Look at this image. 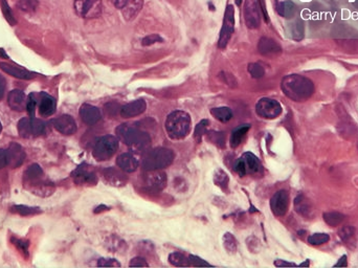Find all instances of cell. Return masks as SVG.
Here are the masks:
<instances>
[{
	"mask_svg": "<svg viewBox=\"0 0 358 268\" xmlns=\"http://www.w3.org/2000/svg\"><path fill=\"white\" fill-rule=\"evenodd\" d=\"M281 88L284 95L294 102L307 101L314 92L313 82L301 75H288L284 77Z\"/></svg>",
	"mask_w": 358,
	"mask_h": 268,
	"instance_id": "cell-1",
	"label": "cell"
},
{
	"mask_svg": "<svg viewBox=\"0 0 358 268\" xmlns=\"http://www.w3.org/2000/svg\"><path fill=\"white\" fill-rule=\"evenodd\" d=\"M25 189L40 197H47L55 191V185L44 178V172L37 163L31 164L23 174Z\"/></svg>",
	"mask_w": 358,
	"mask_h": 268,
	"instance_id": "cell-2",
	"label": "cell"
},
{
	"mask_svg": "<svg viewBox=\"0 0 358 268\" xmlns=\"http://www.w3.org/2000/svg\"><path fill=\"white\" fill-rule=\"evenodd\" d=\"M191 117L188 113L176 110L170 113L166 121V129L171 138L182 139L191 130Z\"/></svg>",
	"mask_w": 358,
	"mask_h": 268,
	"instance_id": "cell-3",
	"label": "cell"
},
{
	"mask_svg": "<svg viewBox=\"0 0 358 268\" xmlns=\"http://www.w3.org/2000/svg\"><path fill=\"white\" fill-rule=\"evenodd\" d=\"M117 134L122 141L133 149H145L151 143L148 133L126 124L117 128Z\"/></svg>",
	"mask_w": 358,
	"mask_h": 268,
	"instance_id": "cell-4",
	"label": "cell"
},
{
	"mask_svg": "<svg viewBox=\"0 0 358 268\" xmlns=\"http://www.w3.org/2000/svg\"><path fill=\"white\" fill-rule=\"evenodd\" d=\"M174 153L168 148H155L146 154L143 160V168L146 171L163 170L173 162Z\"/></svg>",
	"mask_w": 358,
	"mask_h": 268,
	"instance_id": "cell-5",
	"label": "cell"
},
{
	"mask_svg": "<svg viewBox=\"0 0 358 268\" xmlns=\"http://www.w3.org/2000/svg\"><path fill=\"white\" fill-rule=\"evenodd\" d=\"M119 149V139L113 135L101 137L93 148L92 155L99 161L110 159Z\"/></svg>",
	"mask_w": 358,
	"mask_h": 268,
	"instance_id": "cell-6",
	"label": "cell"
},
{
	"mask_svg": "<svg viewBox=\"0 0 358 268\" xmlns=\"http://www.w3.org/2000/svg\"><path fill=\"white\" fill-rule=\"evenodd\" d=\"M44 123L36 118H23L18 123V132L23 138L39 136L44 132Z\"/></svg>",
	"mask_w": 358,
	"mask_h": 268,
	"instance_id": "cell-7",
	"label": "cell"
},
{
	"mask_svg": "<svg viewBox=\"0 0 358 268\" xmlns=\"http://www.w3.org/2000/svg\"><path fill=\"white\" fill-rule=\"evenodd\" d=\"M234 170L241 177L246 174H256L262 170V166L257 156L252 153H244L236 162Z\"/></svg>",
	"mask_w": 358,
	"mask_h": 268,
	"instance_id": "cell-8",
	"label": "cell"
},
{
	"mask_svg": "<svg viewBox=\"0 0 358 268\" xmlns=\"http://www.w3.org/2000/svg\"><path fill=\"white\" fill-rule=\"evenodd\" d=\"M235 29V9L233 5H227L224 19H223V25L220 30V37L218 40V47L219 48H225L228 44L231 35L234 33Z\"/></svg>",
	"mask_w": 358,
	"mask_h": 268,
	"instance_id": "cell-9",
	"label": "cell"
},
{
	"mask_svg": "<svg viewBox=\"0 0 358 268\" xmlns=\"http://www.w3.org/2000/svg\"><path fill=\"white\" fill-rule=\"evenodd\" d=\"M256 111L258 115L266 120H273L278 118L282 113V106L276 100L269 98H263L259 100L256 105Z\"/></svg>",
	"mask_w": 358,
	"mask_h": 268,
	"instance_id": "cell-10",
	"label": "cell"
},
{
	"mask_svg": "<svg viewBox=\"0 0 358 268\" xmlns=\"http://www.w3.org/2000/svg\"><path fill=\"white\" fill-rule=\"evenodd\" d=\"M102 8V0H75L76 13L84 18L99 17Z\"/></svg>",
	"mask_w": 358,
	"mask_h": 268,
	"instance_id": "cell-11",
	"label": "cell"
},
{
	"mask_svg": "<svg viewBox=\"0 0 358 268\" xmlns=\"http://www.w3.org/2000/svg\"><path fill=\"white\" fill-rule=\"evenodd\" d=\"M289 208V194L285 190H281L275 193L270 199V209L273 215L282 217L285 215Z\"/></svg>",
	"mask_w": 358,
	"mask_h": 268,
	"instance_id": "cell-12",
	"label": "cell"
},
{
	"mask_svg": "<svg viewBox=\"0 0 358 268\" xmlns=\"http://www.w3.org/2000/svg\"><path fill=\"white\" fill-rule=\"evenodd\" d=\"M25 151L17 142H12L9 145L8 149L6 150V160H7V166L16 169L20 166H22V163L25 160Z\"/></svg>",
	"mask_w": 358,
	"mask_h": 268,
	"instance_id": "cell-13",
	"label": "cell"
},
{
	"mask_svg": "<svg viewBox=\"0 0 358 268\" xmlns=\"http://www.w3.org/2000/svg\"><path fill=\"white\" fill-rule=\"evenodd\" d=\"M244 20L248 28L255 29L261 24V17L258 9V4L254 0H246L244 4Z\"/></svg>",
	"mask_w": 358,
	"mask_h": 268,
	"instance_id": "cell-14",
	"label": "cell"
},
{
	"mask_svg": "<svg viewBox=\"0 0 358 268\" xmlns=\"http://www.w3.org/2000/svg\"><path fill=\"white\" fill-rule=\"evenodd\" d=\"M54 128L64 135H71L77 131V124L72 117L68 115H63L60 118L51 122Z\"/></svg>",
	"mask_w": 358,
	"mask_h": 268,
	"instance_id": "cell-15",
	"label": "cell"
},
{
	"mask_svg": "<svg viewBox=\"0 0 358 268\" xmlns=\"http://www.w3.org/2000/svg\"><path fill=\"white\" fill-rule=\"evenodd\" d=\"M72 178L73 181L79 185H93L98 182L97 175L87 169L84 164L73 171Z\"/></svg>",
	"mask_w": 358,
	"mask_h": 268,
	"instance_id": "cell-16",
	"label": "cell"
},
{
	"mask_svg": "<svg viewBox=\"0 0 358 268\" xmlns=\"http://www.w3.org/2000/svg\"><path fill=\"white\" fill-rule=\"evenodd\" d=\"M147 109V104L146 102L142 99L140 100H135L129 104H126L123 107H121L120 109V115L123 118L129 119V118H134L141 116L142 113H144Z\"/></svg>",
	"mask_w": 358,
	"mask_h": 268,
	"instance_id": "cell-17",
	"label": "cell"
},
{
	"mask_svg": "<svg viewBox=\"0 0 358 268\" xmlns=\"http://www.w3.org/2000/svg\"><path fill=\"white\" fill-rule=\"evenodd\" d=\"M148 175L146 177V182L148 187L154 191H161L165 189L167 184V175L162 170L147 171Z\"/></svg>",
	"mask_w": 358,
	"mask_h": 268,
	"instance_id": "cell-18",
	"label": "cell"
},
{
	"mask_svg": "<svg viewBox=\"0 0 358 268\" xmlns=\"http://www.w3.org/2000/svg\"><path fill=\"white\" fill-rule=\"evenodd\" d=\"M259 53L263 56H277L281 54L282 47L275 40H272L267 37H263L260 39L258 44Z\"/></svg>",
	"mask_w": 358,
	"mask_h": 268,
	"instance_id": "cell-19",
	"label": "cell"
},
{
	"mask_svg": "<svg viewBox=\"0 0 358 268\" xmlns=\"http://www.w3.org/2000/svg\"><path fill=\"white\" fill-rule=\"evenodd\" d=\"M80 117L82 121L87 124V125H94V124H97L102 119L100 109L89 104H84L81 107Z\"/></svg>",
	"mask_w": 358,
	"mask_h": 268,
	"instance_id": "cell-20",
	"label": "cell"
},
{
	"mask_svg": "<svg viewBox=\"0 0 358 268\" xmlns=\"http://www.w3.org/2000/svg\"><path fill=\"white\" fill-rule=\"evenodd\" d=\"M26 97L22 91L19 89H14L7 96V104L15 111H23L26 108Z\"/></svg>",
	"mask_w": 358,
	"mask_h": 268,
	"instance_id": "cell-21",
	"label": "cell"
},
{
	"mask_svg": "<svg viewBox=\"0 0 358 268\" xmlns=\"http://www.w3.org/2000/svg\"><path fill=\"white\" fill-rule=\"evenodd\" d=\"M294 209L296 211L303 216L305 218H311L314 213V209H313V204L312 202L304 195H299L298 197L294 199Z\"/></svg>",
	"mask_w": 358,
	"mask_h": 268,
	"instance_id": "cell-22",
	"label": "cell"
},
{
	"mask_svg": "<svg viewBox=\"0 0 358 268\" xmlns=\"http://www.w3.org/2000/svg\"><path fill=\"white\" fill-rule=\"evenodd\" d=\"M118 167L126 173H132L139 166V161L131 153H123L117 159Z\"/></svg>",
	"mask_w": 358,
	"mask_h": 268,
	"instance_id": "cell-23",
	"label": "cell"
},
{
	"mask_svg": "<svg viewBox=\"0 0 358 268\" xmlns=\"http://www.w3.org/2000/svg\"><path fill=\"white\" fill-rule=\"evenodd\" d=\"M0 68H1L7 75L12 76L14 78H17V79L30 80V79H34L36 77V75L34 73H31V71H28L26 69H21L12 64L5 63V62H1V63H0Z\"/></svg>",
	"mask_w": 358,
	"mask_h": 268,
	"instance_id": "cell-24",
	"label": "cell"
},
{
	"mask_svg": "<svg viewBox=\"0 0 358 268\" xmlns=\"http://www.w3.org/2000/svg\"><path fill=\"white\" fill-rule=\"evenodd\" d=\"M122 170H118L115 168H108L103 171L104 178L110 185H115V187H121L124 185L127 181L125 175L121 172Z\"/></svg>",
	"mask_w": 358,
	"mask_h": 268,
	"instance_id": "cell-25",
	"label": "cell"
},
{
	"mask_svg": "<svg viewBox=\"0 0 358 268\" xmlns=\"http://www.w3.org/2000/svg\"><path fill=\"white\" fill-rule=\"evenodd\" d=\"M56 106L57 103L55 98H52L47 94H42L41 102L39 105V112L42 117L47 118L54 115L56 111Z\"/></svg>",
	"mask_w": 358,
	"mask_h": 268,
	"instance_id": "cell-26",
	"label": "cell"
},
{
	"mask_svg": "<svg viewBox=\"0 0 358 268\" xmlns=\"http://www.w3.org/2000/svg\"><path fill=\"white\" fill-rule=\"evenodd\" d=\"M144 4V0H127L125 6L122 8L123 16L126 20H132L136 17Z\"/></svg>",
	"mask_w": 358,
	"mask_h": 268,
	"instance_id": "cell-27",
	"label": "cell"
},
{
	"mask_svg": "<svg viewBox=\"0 0 358 268\" xmlns=\"http://www.w3.org/2000/svg\"><path fill=\"white\" fill-rule=\"evenodd\" d=\"M277 12L284 18H291L297 12V5L290 0H277Z\"/></svg>",
	"mask_w": 358,
	"mask_h": 268,
	"instance_id": "cell-28",
	"label": "cell"
},
{
	"mask_svg": "<svg viewBox=\"0 0 358 268\" xmlns=\"http://www.w3.org/2000/svg\"><path fill=\"white\" fill-rule=\"evenodd\" d=\"M249 128H250L249 125H243V126L237 128L236 130H234V132L231 133V136H230V141H229L230 146L233 148H237L242 142V140L244 139Z\"/></svg>",
	"mask_w": 358,
	"mask_h": 268,
	"instance_id": "cell-29",
	"label": "cell"
},
{
	"mask_svg": "<svg viewBox=\"0 0 358 268\" xmlns=\"http://www.w3.org/2000/svg\"><path fill=\"white\" fill-rule=\"evenodd\" d=\"M210 115H212L217 121L226 123L233 118V111L228 107H217L210 110Z\"/></svg>",
	"mask_w": 358,
	"mask_h": 268,
	"instance_id": "cell-30",
	"label": "cell"
},
{
	"mask_svg": "<svg viewBox=\"0 0 358 268\" xmlns=\"http://www.w3.org/2000/svg\"><path fill=\"white\" fill-rule=\"evenodd\" d=\"M323 218L329 226H339L345 220V215L340 212H328L324 213Z\"/></svg>",
	"mask_w": 358,
	"mask_h": 268,
	"instance_id": "cell-31",
	"label": "cell"
},
{
	"mask_svg": "<svg viewBox=\"0 0 358 268\" xmlns=\"http://www.w3.org/2000/svg\"><path fill=\"white\" fill-rule=\"evenodd\" d=\"M222 242H223L224 249L226 250V252H227L228 254H231V255L236 254L238 245H237V240H236V238H235L233 234L225 233V234L223 235Z\"/></svg>",
	"mask_w": 358,
	"mask_h": 268,
	"instance_id": "cell-32",
	"label": "cell"
},
{
	"mask_svg": "<svg viewBox=\"0 0 358 268\" xmlns=\"http://www.w3.org/2000/svg\"><path fill=\"white\" fill-rule=\"evenodd\" d=\"M10 211L17 213L21 216H30V215H37L40 214L42 211L39 208L27 207V205H15V207L10 208Z\"/></svg>",
	"mask_w": 358,
	"mask_h": 268,
	"instance_id": "cell-33",
	"label": "cell"
},
{
	"mask_svg": "<svg viewBox=\"0 0 358 268\" xmlns=\"http://www.w3.org/2000/svg\"><path fill=\"white\" fill-rule=\"evenodd\" d=\"M228 176L223 170H217L214 174V182L222 190H226L228 185Z\"/></svg>",
	"mask_w": 358,
	"mask_h": 268,
	"instance_id": "cell-34",
	"label": "cell"
},
{
	"mask_svg": "<svg viewBox=\"0 0 358 268\" xmlns=\"http://www.w3.org/2000/svg\"><path fill=\"white\" fill-rule=\"evenodd\" d=\"M169 262L174 266H189L188 258L180 253H172L169 256Z\"/></svg>",
	"mask_w": 358,
	"mask_h": 268,
	"instance_id": "cell-35",
	"label": "cell"
},
{
	"mask_svg": "<svg viewBox=\"0 0 358 268\" xmlns=\"http://www.w3.org/2000/svg\"><path fill=\"white\" fill-rule=\"evenodd\" d=\"M38 0H19L17 6L18 8H20L21 11L26 12V13H30V12H35L36 8L38 7Z\"/></svg>",
	"mask_w": 358,
	"mask_h": 268,
	"instance_id": "cell-36",
	"label": "cell"
},
{
	"mask_svg": "<svg viewBox=\"0 0 358 268\" xmlns=\"http://www.w3.org/2000/svg\"><path fill=\"white\" fill-rule=\"evenodd\" d=\"M0 2H1V8H2V13H3V16L5 18L6 21L10 24V25H16L17 23V20L12 12V9H10L8 3L6 0H0Z\"/></svg>",
	"mask_w": 358,
	"mask_h": 268,
	"instance_id": "cell-37",
	"label": "cell"
},
{
	"mask_svg": "<svg viewBox=\"0 0 358 268\" xmlns=\"http://www.w3.org/2000/svg\"><path fill=\"white\" fill-rule=\"evenodd\" d=\"M330 240V237L326 233H317L311 235L308 238V242L311 245H322L324 243H327Z\"/></svg>",
	"mask_w": 358,
	"mask_h": 268,
	"instance_id": "cell-38",
	"label": "cell"
},
{
	"mask_svg": "<svg viewBox=\"0 0 358 268\" xmlns=\"http://www.w3.org/2000/svg\"><path fill=\"white\" fill-rule=\"evenodd\" d=\"M339 235L343 241H345L347 243H350L353 241L354 237H355V229L353 228V226L347 225V226H345V228L340 230Z\"/></svg>",
	"mask_w": 358,
	"mask_h": 268,
	"instance_id": "cell-39",
	"label": "cell"
},
{
	"mask_svg": "<svg viewBox=\"0 0 358 268\" xmlns=\"http://www.w3.org/2000/svg\"><path fill=\"white\" fill-rule=\"evenodd\" d=\"M208 139L215 143V145H217L219 148L225 147V135L222 132H208Z\"/></svg>",
	"mask_w": 358,
	"mask_h": 268,
	"instance_id": "cell-40",
	"label": "cell"
},
{
	"mask_svg": "<svg viewBox=\"0 0 358 268\" xmlns=\"http://www.w3.org/2000/svg\"><path fill=\"white\" fill-rule=\"evenodd\" d=\"M248 73L252 78L260 79L262 77H264L265 70L263 68V66H261L258 63H250L248 64Z\"/></svg>",
	"mask_w": 358,
	"mask_h": 268,
	"instance_id": "cell-41",
	"label": "cell"
},
{
	"mask_svg": "<svg viewBox=\"0 0 358 268\" xmlns=\"http://www.w3.org/2000/svg\"><path fill=\"white\" fill-rule=\"evenodd\" d=\"M207 127H208V121L207 120H203L200 122L198 125L196 126L195 129V139L200 142L201 141L202 136L207 132Z\"/></svg>",
	"mask_w": 358,
	"mask_h": 268,
	"instance_id": "cell-42",
	"label": "cell"
},
{
	"mask_svg": "<svg viewBox=\"0 0 358 268\" xmlns=\"http://www.w3.org/2000/svg\"><path fill=\"white\" fill-rule=\"evenodd\" d=\"M12 242L16 246V249L22 254L23 257H28V241L18 238H12Z\"/></svg>",
	"mask_w": 358,
	"mask_h": 268,
	"instance_id": "cell-43",
	"label": "cell"
},
{
	"mask_svg": "<svg viewBox=\"0 0 358 268\" xmlns=\"http://www.w3.org/2000/svg\"><path fill=\"white\" fill-rule=\"evenodd\" d=\"M36 105H37V101L35 98L34 94H30L27 98V102H26V110L28 112V115L30 118H35V109H36Z\"/></svg>",
	"mask_w": 358,
	"mask_h": 268,
	"instance_id": "cell-44",
	"label": "cell"
},
{
	"mask_svg": "<svg viewBox=\"0 0 358 268\" xmlns=\"http://www.w3.org/2000/svg\"><path fill=\"white\" fill-rule=\"evenodd\" d=\"M163 38L160 36V35H156V34H153V35H149L147 36L143 39L142 41V44L144 46H150V45H153L155 43H160V42H163Z\"/></svg>",
	"mask_w": 358,
	"mask_h": 268,
	"instance_id": "cell-45",
	"label": "cell"
},
{
	"mask_svg": "<svg viewBox=\"0 0 358 268\" xmlns=\"http://www.w3.org/2000/svg\"><path fill=\"white\" fill-rule=\"evenodd\" d=\"M291 33H292V37L293 39L296 40H300L303 38L304 36V26H303V23L301 21H298L294 23L292 25V28H291Z\"/></svg>",
	"mask_w": 358,
	"mask_h": 268,
	"instance_id": "cell-46",
	"label": "cell"
},
{
	"mask_svg": "<svg viewBox=\"0 0 358 268\" xmlns=\"http://www.w3.org/2000/svg\"><path fill=\"white\" fill-rule=\"evenodd\" d=\"M220 79H222V81L224 82V83L230 87H237L238 86V82L236 81L235 77L231 75V74H228V73H221L220 75Z\"/></svg>",
	"mask_w": 358,
	"mask_h": 268,
	"instance_id": "cell-47",
	"label": "cell"
},
{
	"mask_svg": "<svg viewBox=\"0 0 358 268\" xmlns=\"http://www.w3.org/2000/svg\"><path fill=\"white\" fill-rule=\"evenodd\" d=\"M188 262H189V266H196V267L210 266L209 263L205 262L204 260L201 259V258H199V257L194 256V255H189L188 256Z\"/></svg>",
	"mask_w": 358,
	"mask_h": 268,
	"instance_id": "cell-48",
	"label": "cell"
},
{
	"mask_svg": "<svg viewBox=\"0 0 358 268\" xmlns=\"http://www.w3.org/2000/svg\"><path fill=\"white\" fill-rule=\"evenodd\" d=\"M98 266L100 267H121V263L118 262V260L115 259H110V258H107V259H102L99 260L98 262Z\"/></svg>",
	"mask_w": 358,
	"mask_h": 268,
	"instance_id": "cell-49",
	"label": "cell"
},
{
	"mask_svg": "<svg viewBox=\"0 0 358 268\" xmlns=\"http://www.w3.org/2000/svg\"><path fill=\"white\" fill-rule=\"evenodd\" d=\"M120 109L121 108L118 106V104H115V103H109V104L105 106V111H106L108 117H114Z\"/></svg>",
	"mask_w": 358,
	"mask_h": 268,
	"instance_id": "cell-50",
	"label": "cell"
},
{
	"mask_svg": "<svg viewBox=\"0 0 358 268\" xmlns=\"http://www.w3.org/2000/svg\"><path fill=\"white\" fill-rule=\"evenodd\" d=\"M131 267H146V266H149L148 262H147L144 258L142 257H136V258H133V259L131 260L130 264H129Z\"/></svg>",
	"mask_w": 358,
	"mask_h": 268,
	"instance_id": "cell-51",
	"label": "cell"
},
{
	"mask_svg": "<svg viewBox=\"0 0 358 268\" xmlns=\"http://www.w3.org/2000/svg\"><path fill=\"white\" fill-rule=\"evenodd\" d=\"M7 164L6 160V151L3 149H0V169L4 168Z\"/></svg>",
	"mask_w": 358,
	"mask_h": 268,
	"instance_id": "cell-52",
	"label": "cell"
},
{
	"mask_svg": "<svg viewBox=\"0 0 358 268\" xmlns=\"http://www.w3.org/2000/svg\"><path fill=\"white\" fill-rule=\"evenodd\" d=\"M259 5L261 7V11L263 13V16H264V19L266 22H269V17H268V13L266 11V5H265V1L264 0H259Z\"/></svg>",
	"mask_w": 358,
	"mask_h": 268,
	"instance_id": "cell-53",
	"label": "cell"
},
{
	"mask_svg": "<svg viewBox=\"0 0 358 268\" xmlns=\"http://www.w3.org/2000/svg\"><path fill=\"white\" fill-rule=\"evenodd\" d=\"M4 92H5V80L1 75H0V100H2Z\"/></svg>",
	"mask_w": 358,
	"mask_h": 268,
	"instance_id": "cell-54",
	"label": "cell"
},
{
	"mask_svg": "<svg viewBox=\"0 0 358 268\" xmlns=\"http://www.w3.org/2000/svg\"><path fill=\"white\" fill-rule=\"evenodd\" d=\"M347 259H348V258H347L346 255H344L341 258V259L339 260V262L336 263L334 266L335 267H347V266H348V260H347Z\"/></svg>",
	"mask_w": 358,
	"mask_h": 268,
	"instance_id": "cell-55",
	"label": "cell"
},
{
	"mask_svg": "<svg viewBox=\"0 0 358 268\" xmlns=\"http://www.w3.org/2000/svg\"><path fill=\"white\" fill-rule=\"evenodd\" d=\"M275 265L278 266V267H288V266H297V264L294 263H289V262H286L284 260H277L275 262Z\"/></svg>",
	"mask_w": 358,
	"mask_h": 268,
	"instance_id": "cell-56",
	"label": "cell"
},
{
	"mask_svg": "<svg viewBox=\"0 0 358 268\" xmlns=\"http://www.w3.org/2000/svg\"><path fill=\"white\" fill-rule=\"evenodd\" d=\"M111 1L115 7L119 9H122L125 6L126 2H127V0H111Z\"/></svg>",
	"mask_w": 358,
	"mask_h": 268,
	"instance_id": "cell-57",
	"label": "cell"
},
{
	"mask_svg": "<svg viewBox=\"0 0 358 268\" xmlns=\"http://www.w3.org/2000/svg\"><path fill=\"white\" fill-rule=\"evenodd\" d=\"M0 58H3V59H9V57L6 55L5 50L3 48H0Z\"/></svg>",
	"mask_w": 358,
	"mask_h": 268,
	"instance_id": "cell-58",
	"label": "cell"
},
{
	"mask_svg": "<svg viewBox=\"0 0 358 268\" xmlns=\"http://www.w3.org/2000/svg\"><path fill=\"white\" fill-rule=\"evenodd\" d=\"M102 209H108V208H107V207H105V205H101L100 208H97V209H96V211H94V213H97V214H98V213L102 212V211H103Z\"/></svg>",
	"mask_w": 358,
	"mask_h": 268,
	"instance_id": "cell-59",
	"label": "cell"
},
{
	"mask_svg": "<svg viewBox=\"0 0 358 268\" xmlns=\"http://www.w3.org/2000/svg\"><path fill=\"white\" fill-rule=\"evenodd\" d=\"M309 265H310L309 260H306L304 263H301V264H300V266H309Z\"/></svg>",
	"mask_w": 358,
	"mask_h": 268,
	"instance_id": "cell-60",
	"label": "cell"
},
{
	"mask_svg": "<svg viewBox=\"0 0 358 268\" xmlns=\"http://www.w3.org/2000/svg\"><path fill=\"white\" fill-rule=\"evenodd\" d=\"M236 4H237L238 6H240V5L242 4V0H236Z\"/></svg>",
	"mask_w": 358,
	"mask_h": 268,
	"instance_id": "cell-61",
	"label": "cell"
},
{
	"mask_svg": "<svg viewBox=\"0 0 358 268\" xmlns=\"http://www.w3.org/2000/svg\"><path fill=\"white\" fill-rule=\"evenodd\" d=\"M2 131V125H1V122H0V133H1Z\"/></svg>",
	"mask_w": 358,
	"mask_h": 268,
	"instance_id": "cell-62",
	"label": "cell"
}]
</instances>
